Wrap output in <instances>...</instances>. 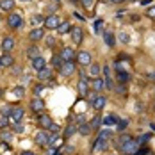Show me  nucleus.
Masks as SVG:
<instances>
[{
  "label": "nucleus",
  "instance_id": "1",
  "mask_svg": "<svg viewBox=\"0 0 155 155\" xmlns=\"http://www.w3.org/2000/svg\"><path fill=\"white\" fill-rule=\"evenodd\" d=\"M9 120H11V123H20V121L23 120V109L21 107H15L13 110H11Z\"/></svg>",
  "mask_w": 155,
  "mask_h": 155
},
{
  "label": "nucleus",
  "instance_id": "2",
  "mask_svg": "<svg viewBox=\"0 0 155 155\" xmlns=\"http://www.w3.org/2000/svg\"><path fill=\"white\" fill-rule=\"evenodd\" d=\"M59 70H61L62 75H66V77H68V75H73V73H75V62L73 61H66Z\"/></svg>",
  "mask_w": 155,
  "mask_h": 155
},
{
  "label": "nucleus",
  "instance_id": "3",
  "mask_svg": "<svg viewBox=\"0 0 155 155\" xmlns=\"http://www.w3.org/2000/svg\"><path fill=\"white\" fill-rule=\"evenodd\" d=\"M45 25H47L48 29H57V27L61 25V20H59L57 15H50V16H47V20H45Z\"/></svg>",
  "mask_w": 155,
  "mask_h": 155
},
{
  "label": "nucleus",
  "instance_id": "4",
  "mask_svg": "<svg viewBox=\"0 0 155 155\" xmlns=\"http://www.w3.org/2000/svg\"><path fill=\"white\" fill-rule=\"evenodd\" d=\"M121 150H123V153H136L137 152V143L134 139L127 141L125 144H121Z\"/></svg>",
  "mask_w": 155,
  "mask_h": 155
},
{
  "label": "nucleus",
  "instance_id": "5",
  "mask_svg": "<svg viewBox=\"0 0 155 155\" xmlns=\"http://www.w3.org/2000/svg\"><path fill=\"white\" fill-rule=\"evenodd\" d=\"M61 57H62V61H64V62H66V61H73V59H77V55H75V52H73V48H70V47L62 48V52H61Z\"/></svg>",
  "mask_w": 155,
  "mask_h": 155
},
{
  "label": "nucleus",
  "instance_id": "6",
  "mask_svg": "<svg viewBox=\"0 0 155 155\" xmlns=\"http://www.w3.org/2000/svg\"><path fill=\"white\" fill-rule=\"evenodd\" d=\"M77 59L82 66H89V64H91V55H89V52H78Z\"/></svg>",
  "mask_w": 155,
  "mask_h": 155
},
{
  "label": "nucleus",
  "instance_id": "7",
  "mask_svg": "<svg viewBox=\"0 0 155 155\" xmlns=\"http://www.w3.org/2000/svg\"><path fill=\"white\" fill-rule=\"evenodd\" d=\"M7 23H9L13 29H16V27H21V16L16 15V13H13V15L7 18Z\"/></svg>",
  "mask_w": 155,
  "mask_h": 155
},
{
  "label": "nucleus",
  "instance_id": "8",
  "mask_svg": "<svg viewBox=\"0 0 155 155\" xmlns=\"http://www.w3.org/2000/svg\"><path fill=\"white\" fill-rule=\"evenodd\" d=\"M118 121H120V118H118L116 114H107V116L102 120V123L107 125V127H114V125H118Z\"/></svg>",
  "mask_w": 155,
  "mask_h": 155
},
{
  "label": "nucleus",
  "instance_id": "9",
  "mask_svg": "<svg viewBox=\"0 0 155 155\" xmlns=\"http://www.w3.org/2000/svg\"><path fill=\"white\" fill-rule=\"evenodd\" d=\"M45 36V32H43V29L41 27H36V29H32L31 32H29V38H31L32 41H38V39H41Z\"/></svg>",
  "mask_w": 155,
  "mask_h": 155
},
{
  "label": "nucleus",
  "instance_id": "10",
  "mask_svg": "<svg viewBox=\"0 0 155 155\" xmlns=\"http://www.w3.org/2000/svg\"><path fill=\"white\" fill-rule=\"evenodd\" d=\"M48 136L47 134H45V132H38V134H36V144H39V146H41V144H43V146H48Z\"/></svg>",
  "mask_w": 155,
  "mask_h": 155
},
{
  "label": "nucleus",
  "instance_id": "11",
  "mask_svg": "<svg viewBox=\"0 0 155 155\" xmlns=\"http://www.w3.org/2000/svg\"><path fill=\"white\" fill-rule=\"evenodd\" d=\"M31 107L34 109L36 112H41V110H43V107H45V104H43V100H41L39 96H36V98L31 102Z\"/></svg>",
  "mask_w": 155,
  "mask_h": 155
},
{
  "label": "nucleus",
  "instance_id": "12",
  "mask_svg": "<svg viewBox=\"0 0 155 155\" xmlns=\"http://www.w3.org/2000/svg\"><path fill=\"white\" fill-rule=\"evenodd\" d=\"M105 104H107V98L105 96H96V98H93V107L98 109V110L105 107Z\"/></svg>",
  "mask_w": 155,
  "mask_h": 155
},
{
  "label": "nucleus",
  "instance_id": "13",
  "mask_svg": "<svg viewBox=\"0 0 155 155\" xmlns=\"http://www.w3.org/2000/svg\"><path fill=\"white\" fill-rule=\"evenodd\" d=\"M15 48V39L13 38H5L4 41H2V50L4 52H11Z\"/></svg>",
  "mask_w": 155,
  "mask_h": 155
},
{
  "label": "nucleus",
  "instance_id": "14",
  "mask_svg": "<svg viewBox=\"0 0 155 155\" xmlns=\"http://www.w3.org/2000/svg\"><path fill=\"white\" fill-rule=\"evenodd\" d=\"M32 66H34L36 70L45 68V59H43V55H36V57H32Z\"/></svg>",
  "mask_w": 155,
  "mask_h": 155
},
{
  "label": "nucleus",
  "instance_id": "15",
  "mask_svg": "<svg viewBox=\"0 0 155 155\" xmlns=\"http://www.w3.org/2000/svg\"><path fill=\"white\" fill-rule=\"evenodd\" d=\"M50 77H52V71L48 70L47 66L41 68V70H38V78H39V80H48Z\"/></svg>",
  "mask_w": 155,
  "mask_h": 155
},
{
  "label": "nucleus",
  "instance_id": "16",
  "mask_svg": "<svg viewBox=\"0 0 155 155\" xmlns=\"http://www.w3.org/2000/svg\"><path fill=\"white\" fill-rule=\"evenodd\" d=\"M39 123H41L43 128H50V127H52V118L47 116V114H41V116H39Z\"/></svg>",
  "mask_w": 155,
  "mask_h": 155
},
{
  "label": "nucleus",
  "instance_id": "17",
  "mask_svg": "<svg viewBox=\"0 0 155 155\" xmlns=\"http://www.w3.org/2000/svg\"><path fill=\"white\" fill-rule=\"evenodd\" d=\"M71 38H73L75 45H78V43L82 41V29H78V27H75V29L71 31Z\"/></svg>",
  "mask_w": 155,
  "mask_h": 155
},
{
  "label": "nucleus",
  "instance_id": "18",
  "mask_svg": "<svg viewBox=\"0 0 155 155\" xmlns=\"http://www.w3.org/2000/svg\"><path fill=\"white\" fill-rule=\"evenodd\" d=\"M104 73H105V87H107V89H112V80H110V68H109V66H104Z\"/></svg>",
  "mask_w": 155,
  "mask_h": 155
},
{
  "label": "nucleus",
  "instance_id": "19",
  "mask_svg": "<svg viewBox=\"0 0 155 155\" xmlns=\"http://www.w3.org/2000/svg\"><path fill=\"white\" fill-rule=\"evenodd\" d=\"M78 93L84 94V96L87 94V80H86V78H80V80H78Z\"/></svg>",
  "mask_w": 155,
  "mask_h": 155
},
{
  "label": "nucleus",
  "instance_id": "20",
  "mask_svg": "<svg viewBox=\"0 0 155 155\" xmlns=\"http://www.w3.org/2000/svg\"><path fill=\"white\" fill-rule=\"evenodd\" d=\"M91 125H87V123H80V127H78V132L82 134V136H89L91 134Z\"/></svg>",
  "mask_w": 155,
  "mask_h": 155
},
{
  "label": "nucleus",
  "instance_id": "21",
  "mask_svg": "<svg viewBox=\"0 0 155 155\" xmlns=\"http://www.w3.org/2000/svg\"><path fill=\"white\" fill-rule=\"evenodd\" d=\"M0 61H2V66H13V57L9 55V52H5V54L0 57Z\"/></svg>",
  "mask_w": 155,
  "mask_h": 155
},
{
  "label": "nucleus",
  "instance_id": "22",
  "mask_svg": "<svg viewBox=\"0 0 155 155\" xmlns=\"http://www.w3.org/2000/svg\"><path fill=\"white\" fill-rule=\"evenodd\" d=\"M105 146H107V141H104V139H96V141H94L93 150H94V152H100V150H105Z\"/></svg>",
  "mask_w": 155,
  "mask_h": 155
},
{
  "label": "nucleus",
  "instance_id": "23",
  "mask_svg": "<svg viewBox=\"0 0 155 155\" xmlns=\"http://www.w3.org/2000/svg\"><path fill=\"white\" fill-rule=\"evenodd\" d=\"M13 5H15V0H2V2H0V7H2L4 11L13 9Z\"/></svg>",
  "mask_w": 155,
  "mask_h": 155
},
{
  "label": "nucleus",
  "instance_id": "24",
  "mask_svg": "<svg viewBox=\"0 0 155 155\" xmlns=\"http://www.w3.org/2000/svg\"><path fill=\"white\" fill-rule=\"evenodd\" d=\"M77 130H78V128L75 127V125H68V127H66V130H64V136H66V137H71Z\"/></svg>",
  "mask_w": 155,
  "mask_h": 155
},
{
  "label": "nucleus",
  "instance_id": "25",
  "mask_svg": "<svg viewBox=\"0 0 155 155\" xmlns=\"http://www.w3.org/2000/svg\"><path fill=\"white\" fill-rule=\"evenodd\" d=\"M104 39H105V45L107 47H112L114 45V36L110 32H104Z\"/></svg>",
  "mask_w": 155,
  "mask_h": 155
},
{
  "label": "nucleus",
  "instance_id": "26",
  "mask_svg": "<svg viewBox=\"0 0 155 155\" xmlns=\"http://www.w3.org/2000/svg\"><path fill=\"white\" fill-rule=\"evenodd\" d=\"M93 89L94 91H102L104 89V80L102 78H94L93 80Z\"/></svg>",
  "mask_w": 155,
  "mask_h": 155
},
{
  "label": "nucleus",
  "instance_id": "27",
  "mask_svg": "<svg viewBox=\"0 0 155 155\" xmlns=\"http://www.w3.org/2000/svg\"><path fill=\"white\" fill-rule=\"evenodd\" d=\"M68 31H70V21H62L61 25L57 27V32L59 34H66Z\"/></svg>",
  "mask_w": 155,
  "mask_h": 155
},
{
  "label": "nucleus",
  "instance_id": "28",
  "mask_svg": "<svg viewBox=\"0 0 155 155\" xmlns=\"http://www.w3.org/2000/svg\"><path fill=\"white\" fill-rule=\"evenodd\" d=\"M62 64H64V61H62L61 55H54V57H52V66H55V68H61Z\"/></svg>",
  "mask_w": 155,
  "mask_h": 155
},
{
  "label": "nucleus",
  "instance_id": "29",
  "mask_svg": "<svg viewBox=\"0 0 155 155\" xmlns=\"http://www.w3.org/2000/svg\"><path fill=\"white\" fill-rule=\"evenodd\" d=\"M110 136H112V130H102V132L98 134V139L109 141V139H110Z\"/></svg>",
  "mask_w": 155,
  "mask_h": 155
},
{
  "label": "nucleus",
  "instance_id": "30",
  "mask_svg": "<svg viewBox=\"0 0 155 155\" xmlns=\"http://www.w3.org/2000/svg\"><path fill=\"white\" fill-rule=\"evenodd\" d=\"M102 71V68H100V64H91V70H89V75H93V77H98V73Z\"/></svg>",
  "mask_w": 155,
  "mask_h": 155
},
{
  "label": "nucleus",
  "instance_id": "31",
  "mask_svg": "<svg viewBox=\"0 0 155 155\" xmlns=\"http://www.w3.org/2000/svg\"><path fill=\"white\" fill-rule=\"evenodd\" d=\"M128 78H130V75H128L127 71H118V80H120L121 84H125V82H127Z\"/></svg>",
  "mask_w": 155,
  "mask_h": 155
},
{
  "label": "nucleus",
  "instance_id": "32",
  "mask_svg": "<svg viewBox=\"0 0 155 155\" xmlns=\"http://www.w3.org/2000/svg\"><path fill=\"white\" fill-rule=\"evenodd\" d=\"M45 20H47V18H43L41 15H36L32 18V23H34V25H41V23H45Z\"/></svg>",
  "mask_w": 155,
  "mask_h": 155
},
{
  "label": "nucleus",
  "instance_id": "33",
  "mask_svg": "<svg viewBox=\"0 0 155 155\" xmlns=\"http://www.w3.org/2000/svg\"><path fill=\"white\" fill-rule=\"evenodd\" d=\"M120 41H121V43H123V45H127V43H128V41H130V36H128V34H127V32H120Z\"/></svg>",
  "mask_w": 155,
  "mask_h": 155
},
{
  "label": "nucleus",
  "instance_id": "34",
  "mask_svg": "<svg viewBox=\"0 0 155 155\" xmlns=\"http://www.w3.org/2000/svg\"><path fill=\"white\" fill-rule=\"evenodd\" d=\"M43 89H45L43 84H36V86H34V96H39V94L43 93Z\"/></svg>",
  "mask_w": 155,
  "mask_h": 155
},
{
  "label": "nucleus",
  "instance_id": "35",
  "mask_svg": "<svg viewBox=\"0 0 155 155\" xmlns=\"http://www.w3.org/2000/svg\"><path fill=\"white\" fill-rule=\"evenodd\" d=\"M13 130H15V132H18V134H21V132L25 130V127L21 125V121H20V123H13Z\"/></svg>",
  "mask_w": 155,
  "mask_h": 155
},
{
  "label": "nucleus",
  "instance_id": "36",
  "mask_svg": "<svg viewBox=\"0 0 155 155\" xmlns=\"http://www.w3.org/2000/svg\"><path fill=\"white\" fill-rule=\"evenodd\" d=\"M102 29H104V21H102V20L94 21V32H96V34H100V32H102Z\"/></svg>",
  "mask_w": 155,
  "mask_h": 155
},
{
  "label": "nucleus",
  "instance_id": "37",
  "mask_svg": "<svg viewBox=\"0 0 155 155\" xmlns=\"http://www.w3.org/2000/svg\"><path fill=\"white\" fill-rule=\"evenodd\" d=\"M27 55H29V57H36V55H39V54H38V47H31L29 50H27Z\"/></svg>",
  "mask_w": 155,
  "mask_h": 155
},
{
  "label": "nucleus",
  "instance_id": "38",
  "mask_svg": "<svg viewBox=\"0 0 155 155\" xmlns=\"http://www.w3.org/2000/svg\"><path fill=\"white\" fill-rule=\"evenodd\" d=\"M7 123H9V118L7 116H0V128L7 127Z\"/></svg>",
  "mask_w": 155,
  "mask_h": 155
},
{
  "label": "nucleus",
  "instance_id": "39",
  "mask_svg": "<svg viewBox=\"0 0 155 155\" xmlns=\"http://www.w3.org/2000/svg\"><path fill=\"white\" fill-rule=\"evenodd\" d=\"M127 125H128V120H120V121H118V130L127 128Z\"/></svg>",
  "mask_w": 155,
  "mask_h": 155
},
{
  "label": "nucleus",
  "instance_id": "40",
  "mask_svg": "<svg viewBox=\"0 0 155 155\" xmlns=\"http://www.w3.org/2000/svg\"><path fill=\"white\" fill-rule=\"evenodd\" d=\"M132 139V137H130V136H127V134H123V136H121V137H120V146H121V144H125V143H127V141H130Z\"/></svg>",
  "mask_w": 155,
  "mask_h": 155
},
{
  "label": "nucleus",
  "instance_id": "41",
  "mask_svg": "<svg viewBox=\"0 0 155 155\" xmlns=\"http://www.w3.org/2000/svg\"><path fill=\"white\" fill-rule=\"evenodd\" d=\"M100 123H102V120L96 116V118L93 120V123H91V128H96V127H100Z\"/></svg>",
  "mask_w": 155,
  "mask_h": 155
},
{
  "label": "nucleus",
  "instance_id": "42",
  "mask_svg": "<svg viewBox=\"0 0 155 155\" xmlns=\"http://www.w3.org/2000/svg\"><path fill=\"white\" fill-rule=\"evenodd\" d=\"M2 139L4 141H11L13 139V134H9V132H2Z\"/></svg>",
  "mask_w": 155,
  "mask_h": 155
},
{
  "label": "nucleus",
  "instance_id": "43",
  "mask_svg": "<svg viewBox=\"0 0 155 155\" xmlns=\"http://www.w3.org/2000/svg\"><path fill=\"white\" fill-rule=\"evenodd\" d=\"M13 93H15L16 96H21V94H23V87H21V86H18V87H16Z\"/></svg>",
  "mask_w": 155,
  "mask_h": 155
},
{
  "label": "nucleus",
  "instance_id": "44",
  "mask_svg": "<svg viewBox=\"0 0 155 155\" xmlns=\"http://www.w3.org/2000/svg\"><path fill=\"white\" fill-rule=\"evenodd\" d=\"M148 139H150V136H148V134H144L143 137H139V144H144V143H146Z\"/></svg>",
  "mask_w": 155,
  "mask_h": 155
},
{
  "label": "nucleus",
  "instance_id": "45",
  "mask_svg": "<svg viewBox=\"0 0 155 155\" xmlns=\"http://www.w3.org/2000/svg\"><path fill=\"white\" fill-rule=\"evenodd\" d=\"M50 130H52L54 134H59V127H57V125H54V123H52V127H50Z\"/></svg>",
  "mask_w": 155,
  "mask_h": 155
},
{
  "label": "nucleus",
  "instance_id": "46",
  "mask_svg": "<svg viewBox=\"0 0 155 155\" xmlns=\"http://www.w3.org/2000/svg\"><path fill=\"white\" fill-rule=\"evenodd\" d=\"M47 47H54V38H47Z\"/></svg>",
  "mask_w": 155,
  "mask_h": 155
},
{
  "label": "nucleus",
  "instance_id": "47",
  "mask_svg": "<svg viewBox=\"0 0 155 155\" xmlns=\"http://www.w3.org/2000/svg\"><path fill=\"white\" fill-rule=\"evenodd\" d=\"M148 15L152 16V18H155V7H150V9H148Z\"/></svg>",
  "mask_w": 155,
  "mask_h": 155
},
{
  "label": "nucleus",
  "instance_id": "48",
  "mask_svg": "<svg viewBox=\"0 0 155 155\" xmlns=\"http://www.w3.org/2000/svg\"><path fill=\"white\" fill-rule=\"evenodd\" d=\"M82 4H84V5H86V7H91V4H93V0H84V2H82Z\"/></svg>",
  "mask_w": 155,
  "mask_h": 155
},
{
  "label": "nucleus",
  "instance_id": "49",
  "mask_svg": "<svg viewBox=\"0 0 155 155\" xmlns=\"http://www.w3.org/2000/svg\"><path fill=\"white\" fill-rule=\"evenodd\" d=\"M13 71H15V75H20V71H21V70H20L18 66H15V68H13Z\"/></svg>",
  "mask_w": 155,
  "mask_h": 155
},
{
  "label": "nucleus",
  "instance_id": "50",
  "mask_svg": "<svg viewBox=\"0 0 155 155\" xmlns=\"http://www.w3.org/2000/svg\"><path fill=\"white\" fill-rule=\"evenodd\" d=\"M136 153H137V155H146V153H148V150H139V152H136Z\"/></svg>",
  "mask_w": 155,
  "mask_h": 155
},
{
  "label": "nucleus",
  "instance_id": "51",
  "mask_svg": "<svg viewBox=\"0 0 155 155\" xmlns=\"http://www.w3.org/2000/svg\"><path fill=\"white\" fill-rule=\"evenodd\" d=\"M118 93H125V86H123V84H121V86L118 87Z\"/></svg>",
  "mask_w": 155,
  "mask_h": 155
},
{
  "label": "nucleus",
  "instance_id": "52",
  "mask_svg": "<svg viewBox=\"0 0 155 155\" xmlns=\"http://www.w3.org/2000/svg\"><path fill=\"white\" fill-rule=\"evenodd\" d=\"M21 80H23V82H29V80H31V77H29V75H25V77H21Z\"/></svg>",
  "mask_w": 155,
  "mask_h": 155
},
{
  "label": "nucleus",
  "instance_id": "53",
  "mask_svg": "<svg viewBox=\"0 0 155 155\" xmlns=\"http://www.w3.org/2000/svg\"><path fill=\"white\" fill-rule=\"evenodd\" d=\"M112 4H121V2H125V0H110Z\"/></svg>",
  "mask_w": 155,
  "mask_h": 155
},
{
  "label": "nucleus",
  "instance_id": "54",
  "mask_svg": "<svg viewBox=\"0 0 155 155\" xmlns=\"http://www.w3.org/2000/svg\"><path fill=\"white\" fill-rule=\"evenodd\" d=\"M21 155H34V153H32V152H23Z\"/></svg>",
  "mask_w": 155,
  "mask_h": 155
},
{
  "label": "nucleus",
  "instance_id": "55",
  "mask_svg": "<svg viewBox=\"0 0 155 155\" xmlns=\"http://www.w3.org/2000/svg\"><path fill=\"white\" fill-rule=\"evenodd\" d=\"M150 127H152V130H155V123H152V125H150Z\"/></svg>",
  "mask_w": 155,
  "mask_h": 155
},
{
  "label": "nucleus",
  "instance_id": "56",
  "mask_svg": "<svg viewBox=\"0 0 155 155\" xmlns=\"http://www.w3.org/2000/svg\"><path fill=\"white\" fill-rule=\"evenodd\" d=\"M152 78H153V80H155V73H152Z\"/></svg>",
  "mask_w": 155,
  "mask_h": 155
},
{
  "label": "nucleus",
  "instance_id": "57",
  "mask_svg": "<svg viewBox=\"0 0 155 155\" xmlns=\"http://www.w3.org/2000/svg\"><path fill=\"white\" fill-rule=\"evenodd\" d=\"M0 68H2V61H0Z\"/></svg>",
  "mask_w": 155,
  "mask_h": 155
},
{
  "label": "nucleus",
  "instance_id": "58",
  "mask_svg": "<svg viewBox=\"0 0 155 155\" xmlns=\"http://www.w3.org/2000/svg\"><path fill=\"white\" fill-rule=\"evenodd\" d=\"M132 2H136V0H132Z\"/></svg>",
  "mask_w": 155,
  "mask_h": 155
},
{
  "label": "nucleus",
  "instance_id": "59",
  "mask_svg": "<svg viewBox=\"0 0 155 155\" xmlns=\"http://www.w3.org/2000/svg\"><path fill=\"white\" fill-rule=\"evenodd\" d=\"M55 155H59V153H55Z\"/></svg>",
  "mask_w": 155,
  "mask_h": 155
}]
</instances>
